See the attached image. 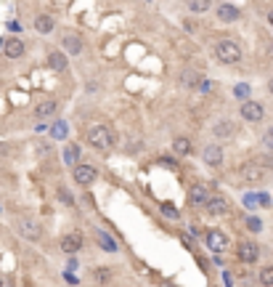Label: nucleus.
I'll use <instances>...</instances> for the list:
<instances>
[{"label":"nucleus","instance_id":"nucleus-1","mask_svg":"<svg viewBox=\"0 0 273 287\" xmlns=\"http://www.w3.org/2000/svg\"><path fill=\"white\" fill-rule=\"evenodd\" d=\"M215 56H218L220 64H236V61H241V51L234 40H218V46H215Z\"/></svg>","mask_w":273,"mask_h":287},{"label":"nucleus","instance_id":"nucleus-2","mask_svg":"<svg viewBox=\"0 0 273 287\" xmlns=\"http://www.w3.org/2000/svg\"><path fill=\"white\" fill-rule=\"evenodd\" d=\"M88 141L93 149H98V152H106L112 144H114V136H112V131L106 125H93L88 131Z\"/></svg>","mask_w":273,"mask_h":287},{"label":"nucleus","instance_id":"nucleus-3","mask_svg":"<svg viewBox=\"0 0 273 287\" xmlns=\"http://www.w3.org/2000/svg\"><path fill=\"white\" fill-rule=\"evenodd\" d=\"M239 178L244 184H260L265 178V168L260 162H247V165L239 168Z\"/></svg>","mask_w":273,"mask_h":287},{"label":"nucleus","instance_id":"nucleus-4","mask_svg":"<svg viewBox=\"0 0 273 287\" xmlns=\"http://www.w3.org/2000/svg\"><path fill=\"white\" fill-rule=\"evenodd\" d=\"M241 117L247 122H260L265 117V109H263V104L260 101H252V99H247L241 104Z\"/></svg>","mask_w":273,"mask_h":287},{"label":"nucleus","instance_id":"nucleus-5","mask_svg":"<svg viewBox=\"0 0 273 287\" xmlns=\"http://www.w3.org/2000/svg\"><path fill=\"white\" fill-rule=\"evenodd\" d=\"M236 255H239V261L241 263H255L260 258V247L255 245V242H239V247H236Z\"/></svg>","mask_w":273,"mask_h":287},{"label":"nucleus","instance_id":"nucleus-6","mask_svg":"<svg viewBox=\"0 0 273 287\" xmlns=\"http://www.w3.org/2000/svg\"><path fill=\"white\" fill-rule=\"evenodd\" d=\"M204 210H207L209 216H225V213L231 210V202H228V197L215 194V197H209V202L204 205Z\"/></svg>","mask_w":273,"mask_h":287},{"label":"nucleus","instance_id":"nucleus-7","mask_svg":"<svg viewBox=\"0 0 273 287\" xmlns=\"http://www.w3.org/2000/svg\"><path fill=\"white\" fill-rule=\"evenodd\" d=\"M207 247L212 253H225L228 250V237L218 229H212V232H207Z\"/></svg>","mask_w":273,"mask_h":287},{"label":"nucleus","instance_id":"nucleus-8","mask_svg":"<svg viewBox=\"0 0 273 287\" xmlns=\"http://www.w3.org/2000/svg\"><path fill=\"white\" fill-rule=\"evenodd\" d=\"M75 181L80 184V186H90V184L96 181V168L93 165H80L75 168Z\"/></svg>","mask_w":273,"mask_h":287},{"label":"nucleus","instance_id":"nucleus-9","mask_svg":"<svg viewBox=\"0 0 273 287\" xmlns=\"http://www.w3.org/2000/svg\"><path fill=\"white\" fill-rule=\"evenodd\" d=\"M19 232H21V237H27V239H40V226H37V221H32V218H21L19 221Z\"/></svg>","mask_w":273,"mask_h":287},{"label":"nucleus","instance_id":"nucleus-10","mask_svg":"<svg viewBox=\"0 0 273 287\" xmlns=\"http://www.w3.org/2000/svg\"><path fill=\"white\" fill-rule=\"evenodd\" d=\"M204 162H207L209 168H218L220 162H223V146L209 144L207 149H204Z\"/></svg>","mask_w":273,"mask_h":287},{"label":"nucleus","instance_id":"nucleus-11","mask_svg":"<svg viewBox=\"0 0 273 287\" xmlns=\"http://www.w3.org/2000/svg\"><path fill=\"white\" fill-rule=\"evenodd\" d=\"M218 19L220 21H225V24H231V21H236L239 19V8L236 5H231V3H218Z\"/></svg>","mask_w":273,"mask_h":287},{"label":"nucleus","instance_id":"nucleus-12","mask_svg":"<svg viewBox=\"0 0 273 287\" xmlns=\"http://www.w3.org/2000/svg\"><path fill=\"white\" fill-rule=\"evenodd\" d=\"M53 27H56V21H53V16H50V14H37L35 16V30L40 32V35L53 32Z\"/></svg>","mask_w":273,"mask_h":287},{"label":"nucleus","instance_id":"nucleus-13","mask_svg":"<svg viewBox=\"0 0 273 287\" xmlns=\"http://www.w3.org/2000/svg\"><path fill=\"white\" fill-rule=\"evenodd\" d=\"M3 51H5V56H8V59H19V56L24 53V43H21L19 37H8V40H5V46H3Z\"/></svg>","mask_w":273,"mask_h":287},{"label":"nucleus","instance_id":"nucleus-14","mask_svg":"<svg viewBox=\"0 0 273 287\" xmlns=\"http://www.w3.org/2000/svg\"><path fill=\"white\" fill-rule=\"evenodd\" d=\"M48 67L53 72H64L66 69V53H61V51H50L48 53Z\"/></svg>","mask_w":273,"mask_h":287},{"label":"nucleus","instance_id":"nucleus-15","mask_svg":"<svg viewBox=\"0 0 273 287\" xmlns=\"http://www.w3.org/2000/svg\"><path fill=\"white\" fill-rule=\"evenodd\" d=\"M80 247H82V237L80 234H66L61 239V250L64 253H80Z\"/></svg>","mask_w":273,"mask_h":287},{"label":"nucleus","instance_id":"nucleus-16","mask_svg":"<svg viewBox=\"0 0 273 287\" xmlns=\"http://www.w3.org/2000/svg\"><path fill=\"white\" fill-rule=\"evenodd\" d=\"M61 43H64V51H66L69 56H77L80 51H82V43H80V37H77V35H69V32L61 37Z\"/></svg>","mask_w":273,"mask_h":287},{"label":"nucleus","instance_id":"nucleus-17","mask_svg":"<svg viewBox=\"0 0 273 287\" xmlns=\"http://www.w3.org/2000/svg\"><path fill=\"white\" fill-rule=\"evenodd\" d=\"M191 202H194V205H207V202H209L207 186H202V184H194V186H191Z\"/></svg>","mask_w":273,"mask_h":287},{"label":"nucleus","instance_id":"nucleus-18","mask_svg":"<svg viewBox=\"0 0 273 287\" xmlns=\"http://www.w3.org/2000/svg\"><path fill=\"white\" fill-rule=\"evenodd\" d=\"M56 109H59V104H56V101H43V104L35 109V115L40 117V120H45V117H53Z\"/></svg>","mask_w":273,"mask_h":287},{"label":"nucleus","instance_id":"nucleus-19","mask_svg":"<svg viewBox=\"0 0 273 287\" xmlns=\"http://www.w3.org/2000/svg\"><path fill=\"white\" fill-rule=\"evenodd\" d=\"M77 160H80V146H77V144H69V146L64 149V162H66L69 168H77V165H80Z\"/></svg>","mask_w":273,"mask_h":287},{"label":"nucleus","instance_id":"nucleus-20","mask_svg":"<svg viewBox=\"0 0 273 287\" xmlns=\"http://www.w3.org/2000/svg\"><path fill=\"white\" fill-rule=\"evenodd\" d=\"M173 152L175 154H180V157H186V154H191V141L186 136H178L173 141Z\"/></svg>","mask_w":273,"mask_h":287},{"label":"nucleus","instance_id":"nucleus-21","mask_svg":"<svg viewBox=\"0 0 273 287\" xmlns=\"http://www.w3.org/2000/svg\"><path fill=\"white\" fill-rule=\"evenodd\" d=\"M212 131H215V136H218V138H228V136H234V125H231L228 120H220L218 125L212 128Z\"/></svg>","mask_w":273,"mask_h":287},{"label":"nucleus","instance_id":"nucleus-22","mask_svg":"<svg viewBox=\"0 0 273 287\" xmlns=\"http://www.w3.org/2000/svg\"><path fill=\"white\" fill-rule=\"evenodd\" d=\"M212 8V3H207V0H191L189 3V11L191 14H204V11Z\"/></svg>","mask_w":273,"mask_h":287},{"label":"nucleus","instance_id":"nucleus-23","mask_svg":"<svg viewBox=\"0 0 273 287\" xmlns=\"http://www.w3.org/2000/svg\"><path fill=\"white\" fill-rule=\"evenodd\" d=\"M260 285H263V287H273V266L260 269Z\"/></svg>","mask_w":273,"mask_h":287},{"label":"nucleus","instance_id":"nucleus-24","mask_svg":"<svg viewBox=\"0 0 273 287\" xmlns=\"http://www.w3.org/2000/svg\"><path fill=\"white\" fill-rule=\"evenodd\" d=\"M263 146H265L268 152H273V125H271L268 131L263 133Z\"/></svg>","mask_w":273,"mask_h":287},{"label":"nucleus","instance_id":"nucleus-25","mask_svg":"<svg viewBox=\"0 0 273 287\" xmlns=\"http://www.w3.org/2000/svg\"><path fill=\"white\" fill-rule=\"evenodd\" d=\"M96 279H98V282H109V279H112V269L101 266L98 271H96Z\"/></svg>","mask_w":273,"mask_h":287},{"label":"nucleus","instance_id":"nucleus-26","mask_svg":"<svg viewBox=\"0 0 273 287\" xmlns=\"http://www.w3.org/2000/svg\"><path fill=\"white\" fill-rule=\"evenodd\" d=\"M162 213H164L167 218H178V216H180V213H178V207H175V205H170V202H164V205H162Z\"/></svg>","mask_w":273,"mask_h":287},{"label":"nucleus","instance_id":"nucleus-27","mask_svg":"<svg viewBox=\"0 0 273 287\" xmlns=\"http://www.w3.org/2000/svg\"><path fill=\"white\" fill-rule=\"evenodd\" d=\"M50 133H53V138H64L66 136V122H56Z\"/></svg>","mask_w":273,"mask_h":287},{"label":"nucleus","instance_id":"nucleus-28","mask_svg":"<svg viewBox=\"0 0 273 287\" xmlns=\"http://www.w3.org/2000/svg\"><path fill=\"white\" fill-rule=\"evenodd\" d=\"M247 226L252 229V232H263V221H260V218H249Z\"/></svg>","mask_w":273,"mask_h":287},{"label":"nucleus","instance_id":"nucleus-29","mask_svg":"<svg viewBox=\"0 0 273 287\" xmlns=\"http://www.w3.org/2000/svg\"><path fill=\"white\" fill-rule=\"evenodd\" d=\"M101 242H104V247H106V250H112V253L117 250V245H114V242H112V239H106L104 234H101Z\"/></svg>","mask_w":273,"mask_h":287},{"label":"nucleus","instance_id":"nucleus-30","mask_svg":"<svg viewBox=\"0 0 273 287\" xmlns=\"http://www.w3.org/2000/svg\"><path fill=\"white\" fill-rule=\"evenodd\" d=\"M236 96H241V99H247V93H249V88L247 85H236V91H234Z\"/></svg>","mask_w":273,"mask_h":287},{"label":"nucleus","instance_id":"nucleus-31","mask_svg":"<svg viewBox=\"0 0 273 287\" xmlns=\"http://www.w3.org/2000/svg\"><path fill=\"white\" fill-rule=\"evenodd\" d=\"M59 194H61V200H64V202H69V205H72V202H75V200H72V194H66V191H64V189H61V191H59Z\"/></svg>","mask_w":273,"mask_h":287},{"label":"nucleus","instance_id":"nucleus-32","mask_svg":"<svg viewBox=\"0 0 273 287\" xmlns=\"http://www.w3.org/2000/svg\"><path fill=\"white\" fill-rule=\"evenodd\" d=\"M268 21H271V27H273V11H268Z\"/></svg>","mask_w":273,"mask_h":287},{"label":"nucleus","instance_id":"nucleus-33","mask_svg":"<svg viewBox=\"0 0 273 287\" xmlns=\"http://www.w3.org/2000/svg\"><path fill=\"white\" fill-rule=\"evenodd\" d=\"M268 91H271V96H273V77H271V83H268Z\"/></svg>","mask_w":273,"mask_h":287}]
</instances>
